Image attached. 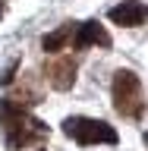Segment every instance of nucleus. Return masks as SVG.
<instances>
[{"mask_svg": "<svg viewBox=\"0 0 148 151\" xmlns=\"http://www.w3.org/2000/svg\"><path fill=\"white\" fill-rule=\"evenodd\" d=\"M0 126H3L6 148H13V151L41 145V142H47V135H51L44 123L28 113V107H19V104L9 101V98H0Z\"/></svg>", "mask_w": 148, "mask_h": 151, "instance_id": "obj_1", "label": "nucleus"}, {"mask_svg": "<svg viewBox=\"0 0 148 151\" xmlns=\"http://www.w3.org/2000/svg\"><path fill=\"white\" fill-rule=\"evenodd\" d=\"M113 110L126 116V120H142L145 116V91H142V79L132 69H117L113 73Z\"/></svg>", "mask_w": 148, "mask_h": 151, "instance_id": "obj_2", "label": "nucleus"}, {"mask_svg": "<svg viewBox=\"0 0 148 151\" xmlns=\"http://www.w3.org/2000/svg\"><path fill=\"white\" fill-rule=\"evenodd\" d=\"M63 135H69L82 148H88V145H117L120 142L117 129L110 123L98 120V116H66L63 120Z\"/></svg>", "mask_w": 148, "mask_h": 151, "instance_id": "obj_3", "label": "nucleus"}, {"mask_svg": "<svg viewBox=\"0 0 148 151\" xmlns=\"http://www.w3.org/2000/svg\"><path fill=\"white\" fill-rule=\"evenodd\" d=\"M76 73H79V66H76L73 57H57L44 66V79L54 91H69L76 85Z\"/></svg>", "mask_w": 148, "mask_h": 151, "instance_id": "obj_4", "label": "nucleus"}, {"mask_svg": "<svg viewBox=\"0 0 148 151\" xmlns=\"http://www.w3.org/2000/svg\"><path fill=\"white\" fill-rule=\"evenodd\" d=\"M107 19L113 25H123V28L145 25L148 22V3H142V0H123V3L107 9Z\"/></svg>", "mask_w": 148, "mask_h": 151, "instance_id": "obj_5", "label": "nucleus"}, {"mask_svg": "<svg viewBox=\"0 0 148 151\" xmlns=\"http://www.w3.org/2000/svg\"><path fill=\"white\" fill-rule=\"evenodd\" d=\"M110 47L113 38L107 35V28L98 22V19H88V22H79L76 25V35H73V47L76 50H85V47Z\"/></svg>", "mask_w": 148, "mask_h": 151, "instance_id": "obj_6", "label": "nucleus"}, {"mask_svg": "<svg viewBox=\"0 0 148 151\" xmlns=\"http://www.w3.org/2000/svg\"><path fill=\"white\" fill-rule=\"evenodd\" d=\"M41 98H44V91H41V76H35V73H25L19 79V91L9 94V101H16L19 107H35V104H41Z\"/></svg>", "mask_w": 148, "mask_h": 151, "instance_id": "obj_7", "label": "nucleus"}, {"mask_svg": "<svg viewBox=\"0 0 148 151\" xmlns=\"http://www.w3.org/2000/svg\"><path fill=\"white\" fill-rule=\"evenodd\" d=\"M73 35H76V22H63L57 32H51V35L41 38V47H44L47 54H57V50H63V47L73 41Z\"/></svg>", "mask_w": 148, "mask_h": 151, "instance_id": "obj_8", "label": "nucleus"}, {"mask_svg": "<svg viewBox=\"0 0 148 151\" xmlns=\"http://www.w3.org/2000/svg\"><path fill=\"white\" fill-rule=\"evenodd\" d=\"M16 69H19V60H13V63H9L6 69H3V76H0V85H3V88L16 82Z\"/></svg>", "mask_w": 148, "mask_h": 151, "instance_id": "obj_9", "label": "nucleus"}, {"mask_svg": "<svg viewBox=\"0 0 148 151\" xmlns=\"http://www.w3.org/2000/svg\"><path fill=\"white\" fill-rule=\"evenodd\" d=\"M0 16H3V0H0Z\"/></svg>", "mask_w": 148, "mask_h": 151, "instance_id": "obj_10", "label": "nucleus"}, {"mask_svg": "<svg viewBox=\"0 0 148 151\" xmlns=\"http://www.w3.org/2000/svg\"><path fill=\"white\" fill-rule=\"evenodd\" d=\"M145 145H148V132H145Z\"/></svg>", "mask_w": 148, "mask_h": 151, "instance_id": "obj_11", "label": "nucleus"}]
</instances>
